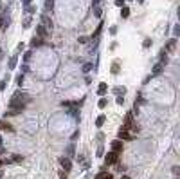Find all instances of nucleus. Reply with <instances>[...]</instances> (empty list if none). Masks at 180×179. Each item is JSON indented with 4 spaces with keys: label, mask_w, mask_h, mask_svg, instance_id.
<instances>
[{
    "label": "nucleus",
    "mask_w": 180,
    "mask_h": 179,
    "mask_svg": "<svg viewBox=\"0 0 180 179\" xmlns=\"http://www.w3.org/2000/svg\"><path fill=\"white\" fill-rule=\"evenodd\" d=\"M29 101H31V96H29V94H25V92H16V94L11 98V101H9V107L16 108V110L20 112Z\"/></svg>",
    "instance_id": "obj_1"
},
{
    "label": "nucleus",
    "mask_w": 180,
    "mask_h": 179,
    "mask_svg": "<svg viewBox=\"0 0 180 179\" xmlns=\"http://www.w3.org/2000/svg\"><path fill=\"white\" fill-rule=\"evenodd\" d=\"M119 161V152H108L105 156V163L106 165H115Z\"/></svg>",
    "instance_id": "obj_2"
},
{
    "label": "nucleus",
    "mask_w": 180,
    "mask_h": 179,
    "mask_svg": "<svg viewBox=\"0 0 180 179\" xmlns=\"http://www.w3.org/2000/svg\"><path fill=\"white\" fill-rule=\"evenodd\" d=\"M133 138V134L130 132V130H126V129H121L119 130V139L123 141V139H132Z\"/></svg>",
    "instance_id": "obj_3"
},
{
    "label": "nucleus",
    "mask_w": 180,
    "mask_h": 179,
    "mask_svg": "<svg viewBox=\"0 0 180 179\" xmlns=\"http://www.w3.org/2000/svg\"><path fill=\"white\" fill-rule=\"evenodd\" d=\"M60 163H61V168H63L65 172H69V170L72 168V163H70V159H69V157H61V159H60Z\"/></svg>",
    "instance_id": "obj_4"
},
{
    "label": "nucleus",
    "mask_w": 180,
    "mask_h": 179,
    "mask_svg": "<svg viewBox=\"0 0 180 179\" xmlns=\"http://www.w3.org/2000/svg\"><path fill=\"white\" fill-rule=\"evenodd\" d=\"M110 146H112L113 152H121V150H123V141H121V139H115V141L110 143Z\"/></svg>",
    "instance_id": "obj_5"
},
{
    "label": "nucleus",
    "mask_w": 180,
    "mask_h": 179,
    "mask_svg": "<svg viewBox=\"0 0 180 179\" xmlns=\"http://www.w3.org/2000/svg\"><path fill=\"white\" fill-rule=\"evenodd\" d=\"M36 33H38V38H47V36H49V31H47L43 25H38V27H36Z\"/></svg>",
    "instance_id": "obj_6"
},
{
    "label": "nucleus",
    "mask_w": 180,
    "mask_h": 179,
    "mask_svg": "<svg viewBox=\"0 0 180 179\" xmlns=\"http://www.w3.org/2000/svg\"><path fill=\"white\" fill-rule=\"evenodd\" d=\"M164 65L166 63H162V62H159L155 67H153V71H151V76H157V74H160V72L164 71Z\"/></svg>",
    "instance_id": "obj_7"
},
{
    "label": "nucleus",
    "mask_w": 180,
    "mask_h": 179,
    "mask_svg": "<svg viewBox=\"0 0 180 179\" xmlns=\"http://www.w3.org/2000/svg\"><path fill=\"white\" fill-rule=\"evenodd\" d=\"M175 47H177V40H175V38H171V40H168V42H166V49H168L169 53H173V51H175Z\"/></svg>",
    "instance_id": "obj_8"
},
{
    "label": "nucleus",
    "mask_w": 180,
    "mask_h": 179,
    "mask_svg": "<svg viewBox=\"0 0 180 179\" xmlns=\"http://www.w3.org/2000/svg\"><path fill=\"white\" fill-rule=\"evenodd\" d=\"M106 91H108V85L103 81V83H99V87H97V94L99 96H105L106 94Z\"/></svg>",
    "instance_id": "obj_9"
},
{
    "label": "nucleus",
    "mask_w": 180,
    "mask_h": 179,
    "mask_svg": "<svg viewBox=\"0 0 180 179\" xmlns=\"http://www.w3.org/2000/svg\"><path fill=\"white\" fill-rule=\"evenodd\" d=\"M41 20H43V24H41V25H43V27H45L47 31H51V29H52V22H51V20H49V18H47L45 15L41 16Z\"/></svg>",
    "instance_id": "obj_10"
},
{
    "label": "nucleus",
    "mask_w": 180,
    "mask_h": 179,
    "mask_svg": "<svg viewBox=\"0 0 180 179\" xmlns=\"http://www.w3.org/2000/svg\"><path fill=\"white\" fill-rule=\"evenodd\" d=\"M96 179H112V174H108V172H99Z\"/></svg>",
    "instance_id": "obj_11"
},
{
    "label": "nucleus",
    "mask_w": 180,
    "mask_h": 179,
    "mask_svg": "<svg viewBox=\"0 0 180 179\" xmlns=\"http://www.w3.org/2000/svg\"><path fill=\"white\" fill-rule=\"evenodd\" d=\"M0 129H2V130H13V127H11L9 123H5V121H0Z\"/></svg>",
    "instance_id": "obj_12"
},
{
    "label": "nucleus",
    "mask_w": 180,
    "mask_h": 179,
    "mask_svg": "<svg viewBox=\"0 0 180 179\" xmlns=\"http://www.w3.org/2000/svg\"><path fill=\"white\" fill-rule=\"evenodd\" d=\"M38 45H41V38H33L31 40V47H38Z\"/></svg>",
    "instance_id": "obj_13"
},
{
    "label": "nucleus",
    "mask_w": 180,
    "mask_h": 179,
    "mask_svg": "<svg viewBox=\"0 0 180 179\" xmlns=\"http://www.w3.org/2000/svg\"><path fill=\"white\" fill-rule=\"evenodd\" d=\"M106 105H108V100H105V98H103V100H101V101L97 103V107H99V108H105Z\"/></svg>",
    "instance_id": "obj_14"
},
{
    "label": "nucleus",
    "mask_w": 180,
    "mask_h": 179,
    "mask_svg": "<svg viewBox=\"0 0 180 179\" xmlns=\"http://www.w3.org/2000/svg\"><path fill=\"white\" fill-rule=\"evenodd\" d=\"M103 123H105V116H99V118H97V121H96V125H97V127H101Z\"/></svg>",
    "instance_id": "obj_15"
},
{
    "label": "nucleus",
    "mask_w": 180,
    "mask_h": 179,
    "mask_svg": "<svg viewBox=\"0 0 180 179\" xmlns=\"http://www.w3.org/2000/svg\"><path fill=\"white\" fill-rule=\"evenodd\" d=\"M112 72H119V62H113V65H112Z\"/></svg>",
    "instance_id": "obj_16"
},
{
    "label": "nucleus",
    "mask_w": 180,
    "mask_h": 179,
    "mask_svg": "<svg viewBox=\"0 0 180 179\" xmlns=\"http://www.w3.org/2000/svg\"><path fill=\"white\" fill-rule=\"evenodd\" d=\"M121 15H123V16L126 18V16L130 15V9H128V7H123V11H121Z\"/></svg>",
    "instance_id": "obj_17"
},
{
    "label": "nucleus",
    "mask_w": 180,
    "mask_h": 179,
    "mask_svg": "<svg viewBox=\"0 0 180 179\" xmlns=\"http://www.w3.org/2000/svg\"><path fill=\"white\" fill-rule=\"evenodd\" d=\"M67 154H69V156H74V145H69V148H67Z\"/></svg>",
    "instance_id": "obj_18"
},
{
    "label": "nucleus",
    "mask_w": 180,
    "mask_h": 179,
    "mask_svg": "<svg viewBox=\"0 0 180 179\" xmlns=\"http://www.w3.org/2000/svg\"><path fill=\"white\" fill-rule=\"evenodd\" d=\"M144 47H149V45H151V40H149V38H146V40H144V43H142Z\"/></svg>",
    "instance_id": "obj_19"
},
{
    "label": "nucleus",
    "mask_w": 180,
    "mask_h": 179,
    "mask_svg": "<svg viewBox=\"0 0 180 179\" xmlns=\"http://www.w3.org/2000/svg\"><path fill=\"white\" fill-rule=\"evenodd\" d=\"M90 67H92L90 63H85V65H83V71H85V72H88V71H90Z\"/></svg>",
    "instance_id": "obj_20"
},
{
    "label": "nucleus",
    "mask_w": 180,
    "mask_h": 179,
    "mask_svg": "<svg viewBox=\"0 0 180 179\" xmlns=\"http://www.w3.org/2000/svg\"><path fill=\"white\" fill-rule=\"evenodd\" d=\"M31 25V18H25V22H24V27H29Z\"/></svg>",
    "instance_id": "obj_21"
},
{
    "label": "nucleus",
    "mask_w": 180,
    "mask_h": 179,
    "mask_svg": "<svg viewBox=\"0 0 180 179\" xmlns=\"http://www.w3.org/2000/svg\"><path fill=\"white\" fill-rule=\"evenodd\" d=\"M115 92H117V94H124V87H123V89H121V87H117V89H115Z\"/></svg>",
    "instance_id": "obj_22"
},
{
    "label": "nucleus",
    "mask_w": 180,
    "mask_h": 179,
    "mask_svg": "<svg viewBox=\"0 0 180 179\" xmlns=\"http://www.w3.org/2000/svg\"><path fill=\"white\" fill-rule=\"evenodd\" d=\"M13 161H16V163H20V161H22V156H13Z\"/></svg>",
    "instance_id": "obj_23"
},
{
    "label": "nucleus",
    "mask_w": 180,
    "mask_h": 179,
    "mask_svg": "<svg viewBox=\"0 0 180 179\" xmlns=\"http://www.w3.org/2000/svg\"><path fill=\"white\" fill-rule=\"evenodd\" d=\"M45 7L51 9V7H52V0H47V2H45Z\"/></svg>",
    "instance_id": "obj_24"
},
{
    "label": "nucleus",
    "mask_w": 180,
    "mask_h": 179,
    "mask_svg": "<svg viewBox=\"0 0 180 179\" xmlns=\"http://www.w3.org/2000/svg\"><path fill=\"white\" fill-rule=\"evenodd\" d=\"M15 62H16V58H11V63H9V67H11V69H13V67H15V65H16V63H15Z\"/></svg>",
    "instance_id": "obj_25"
},
{
    "label": "nucleus",
    "mask_w": 180,
    "mask_h": 179,
    "mask_svg": "<svg viewBox=\"0 0 180 179\" xmlns=\"http://www.w3.org/2000/svg\"><path fill=\"white\" fill-rule=\"evenodd\" d=\"M115 5H121V7H123V5H124V0H115Z\"/></svg>",
    "instance_id": "obj_26"
},
{
    "label": "nucleus",
    "mask_w": 180,
    "mask_h": 179,
    "mask_svg": "<svg viewBox=\"0 0 180 179\" xmlns=\"http://www.w3.org/2000/svg\"><path fill=\"white\" fill-rule=\"evenodd\" d=\"M5 83H7V81H5V80H4V81H2V83H0V91H4V89H5Z\"/></svg>",
    "instance_id": "obj_27"
},
{
    "label": "nucleus",
    "mask_w": 180,
    "mask_h": 179,
    "mask_svg": "<svg viewBox=\"0 0 180 179\" xmlns=\"http://www.w3.org/2000/svg\"><path fill=\"white\" fill-rule=\"evenodd\" d=\"M178 31H180V27H178V25H175V29H173V33H175V36L178 35Z\"/></svg>",
    "instance_id": "obj_28"
},
{
    "label": "nucleus",
    "mask_w": 180,
    "mask_h": 179,
    "mask_svg": "<svg viewBox=\"0 0 180 179\" xmlns=\"http://www.w3.org/2000/svg\"><path fill=\"white\" fill-rule=\"evenodd\" d=\"M2 22H4V18H2V15H0V25H2Z\"/></svg>",
    "instance_id": "obj_29"
},
{
    "label": "nucleus",
    "mask_w": 180,
    "mask_h": 179,
    "mask_svg": "<svg viewBox=\"0 0 180 179\" xmlns=\"http://www.w3.org/2000/svg\"><path fill=\"white\" fill-rule=\"evenodd\" d=\"M121 179H130V177H128V176H123V177H121Z\"/></svg>",
    "instance_id": "obj_30"
},
{
    "label": "nucleus",
    "mask_w": 180,
    "mask_h": 179,
    "mask_svg": "<svg viewBox=\"0 0 180 179\" xmlns=\"http://www.w3.org/2000/svg\"><path fill=\"white\" fill-rule=\"evenodd\" d=\"M25 2H27V4H29V2H31V0H25Z\"/></svg>",
    "instance_id": "obj_31"
},
{
    "label": "nucleus",
    "mask_w": 180,
    "mask_h": 179,
    "mask_svg": "<svg viewBox=\"0 0 180 179\" xmlns=\"http://www.w3.org/2000/svg\"><path fill=\"white\" fill-rule=\"evenodd\" d=\"M0 145H2V138H0Z\"/></svg>",
    "instance_id": "obj_32"
},
{
    "label": "nucleus",
    "mask_w": 180,
    "mask_h": 179,
    "mask_svg": "<svg viewBox=\"0 0 180 179\" xmlns=\"http://www.w3.org/2000/svg\"><path fill=\"white\" fill-rule=\"evenodd\" d=\"M0 177H2V172H0Z\"/></svg>",
    "instance_id": "obj_33"
},
{
    "label": "nucleus",
    "mask_w": 180,
    "mask_h": 179,
    "mask_svg": "<svg viewBox=\"0 0 180 179\" xmlns=\"http://www.w3.org/2000/svg\"><path fill=\"white\" fill-rule=\"evenodd\" d=\"M139 2H142V0H139Z\"/></svg>",
    "instance_id": "obj_34"
},
{
    "label": "nucleus",
    "mask_w": 180,
    "mask_h": 179,
    "mask_svg": "<svg viewBox=\"0 0 180 179\" xmlns=\"http://www.w3.org/2000/svg\"><path fill=\"white\" fill-rule=\"evenodd\" d=\"M0 165H2V161H0Z\"/></svg>",
    "instance_id": "obj_35"
}]
</instances>
